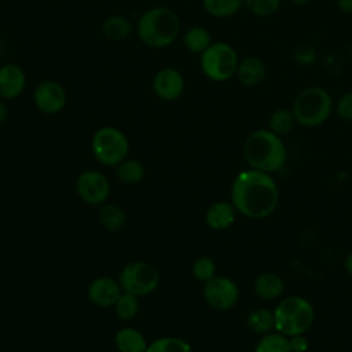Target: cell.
<instances>
[{"mask_svg": "<svg viewBox=\"0 0 352 352\" xmlns=\"http://www.w3.org/2000/svg\"><path fill=\"white\" fill-rule=\"evenodd\" d=\"M279 202L278 184L271 173L249 168L231 184V204L245 217L261 220L271 216Z\"/></svg>", "mask_w": 352, "mask_h": 352, "instance_id": "obj_1", "label": "cell"}, {"mask_svg": "<svg viewBox=\"0 0 352 352\" xmlns=\"http://www.w3.org/2000/svg\"><path fill=\"white\" fill-rule=\"evenodd\" d=\"M242 154L250 168L267 173L280 170L287 158L282 138L270 129L253 131L245 139Z\"/></svg>", "mask_w": 352, "mask_h": 352, "instance_id": "obj_2", "label": "cell"}, {"mask_svg": "<svg viewBox=\"0 0 352 352\" xmlns=\"http://www.w3.org/2000/svg\"><path fill=\"white\" fill-rule=\"evenodd\" d=\"M136 33L144 45L164 48L177 38L180 33V19L172 8L157 6L139 16Z\"/></svg>", "mask_w": 352, "mask_h": 352, "instance_id": "obj_3", "label": "cell"}, {"mask_svg": "<svg viewBox=\"0 0 352 352\" xmlns=\"http://www.w3.org/2000/svg\"><path fill=\"white\" fill-rule=\"evenodd\" d=\"M314 319L315 311L312 304L300 296L283 298L274 309V329L286 337L305 334L312 326Z\"/></svg>", "mask_w": 352, "mask_h": 352, "instance_id": "obj_4", "label": "cell"}, {"mask_svg": "<svg viewBox=\"0 0 352 352\" xmlns=\"http://www.w3.org/2000/svg\"><path fill=\"white\" fill-rule=\"evenodd\" d=\"M292 111L297 124L308 128L319 126L329 120L333 111V99L322 87H307L294 98Z\"/></svg>", "mask_w": 352, "mask_h": 352, "instance_id": "obj_5", "label": "cell"}, {"mask_svg": "<svg viewBox=\"0 0 352 352\" xmlns=\"http://www.w3.org/2000/svg\"><path fill=\"white\" fill-rule=\"evenodd\" d=\"M199 62L204 74L209 80L223 82L235 76L239 59L232 45L224 41H214L201 54Z\"/></svg>", "mask_w": 352, "mask_h": 352, "instance_id": "obj_6", "label": "cell"}, {"mask_svg": "<svg viewBox=\"0 0 352 352\" xmlns=\"http://www.w3.org/2000/svg\"><path fill=\"white\" fill-rule=\"evenodd\" d=\"M95 158L106 166H117L124 161L129 151L128 138L122 131L114 126L99 128L91 142Z\"/></svg>", "mask_w": 352, "mask_h": 352, "instance_id": "obj_7", "label": "cell"}, {"mask_svg": "<svg viewBox=\"0 0 352 352\" xmlns=\"http://www.w3.org/2000/svg\"><path fill=\"white\" fill-rule=\"evenodd\" d=\"M118 282L122 292L140 297L153 293L158 287L160 274L148 263L132 261L122 268Z\"/></svg>", "mask_w": 352, "mask_h": 352, "instance_id": "obj_8", "label": "cell"}, {"mask_svg": "<svg viewBox=\"0 0 352 352\" xmlns=\"http://www.w3.org/2000/svg\"><path fill=\"white\" fill-rule=\"evenodd\" d=\"M204 298L214 309L227 311L239 300V289L236 283L227 276H213L204 285Z\"/></svg>", "mask_w": 352, "mask_h": 352, "instance_id": "obj_9", "label": "cell"}, {"mask_svg": "<svg viewBox=\"0 0 352 352\" xmlns=\"http://www.w3.org/2000/svg\"><path fill=\"white\" fill-rule=\"evenodd\" d=\"M76 191L84 202L89 205H100L110 194V183L103 173L98 170H85L76 180Z\"/></svg>", "mask_w": 352, "mask_h": 352, "instance_id": "obj_10", "label": "cell"}, {"mask_svg": "<svg viewBox=\"0 0 352 352\" xmlns=\"http://www.w3.org/2000/svg\"><path fill=\"white\" fill-rule=\"evenodd\" d=\"M33 103L44 114H56L66 104V91L58 81L44 80L33 91Z\"/></svg>", "mask_w": 352, "mask_h": 352, "instance_id": "obj_11", "label": "cell"}, {"mask_svg": "<svg viewBox=\"0 0 352 352\" xmlns=\"http://www.w3.org/2000/svg\"><path fill=\"white\" fill-rule=\"evenodd\" d=\"M153 91L158 99L173 102L184 91V77L175 67H162L153 78Z\"/></svg>", "mask_w": 352, "mask_h": 352, "instance_id": "obj_12", "label": "cell"}, {"mask_svg": "<svg viewBox=\"0 0 352 352\" xmlns=\"http://www.w3.org/2000/svg\"><path fill=\"white\" fill-rule=\"evenodd\" d=\"M87 294L94 305L111 307L122 294V287L116 279L110 276H100L89 283Z\"/></svg>", "mask_w": 352, "mask_h": 352, "instance_id": "obj_13", "label": "cell"}, {"mask_svg": "<svg viewBox=\"0 0 352 352\" xmlns=\"http://www.w3.org/2000/svg\"><path fill=\"white\" fill-rule=\"evenodd\" d=\"M26 88V74L21 66L8 62L0 66V99L18 98Z\"/></svg>", "mask_w": 352, "mask_h": 352, "instance_id": "obj_14", "label": "cell"}, {"mask_svg": "<svg viewBox=\"0 0 352 352\" xmlns=\"http://www.w3.org/2000/svg\"><path fill=\"white\" fill-rule=\"evenodd\" d=\"M265 63L258 56H246L239 60L235 76L242 85L254 87L265 78Z\"/></svg>", "mask_w": 352, "mask_h": 352, "instance_id": "obj_15", "label": "cell"}, {"mask_svg": "<svg viewBox=\"0 0 352 352\" xmlns=\"http://www.w3.org/2000/svg\"><path fill=\"white\" fill-rule=\"evenodd\" d=\"M236 217V209L231 202L219 201L209 206L205 214V221L209 228L216 231H223L231 227Z\"/></svg>", "mask_w": 352, "mask_h": 352, "instance_id": "obj_16", "label": "cell"}, {"mask_svg": "<svg viewBox=\"0 0 352 352\" xmlns=\"http://www.w3.org/2000/svg\"><path fill=\"white\" fill-rule=\"evenodd\" d=\"M253 290L258 298L271 301L283 294L285 282L282 276L275 272H263L256 276L253 282Z\"/></svg>", "mask_w": 352, "mask_h": 352, "instance_id": "obj_17", "label": "cell"}, {"mask_svg": "<svg viewBox=\"0 0 352 352\" xmlns=\"http://www.w3.org/2000/svg\"><path fill=\"white\" fill-rule=\"evenodd\" d=\"M114 344L120 352H146L148 346L144 336L132 327L120 329L116 333Z\"/></svg>", "mask_w": 352, "mask_h": 352, "instance_id": "obj_18", "label": "cell"}, {"mask_svg": "<svg viewBox=\"0 0 352 352\" xmlns=\"http://www.w3.org/2000/svg\"><path fill=\"white\" fill-rule=\"evenodd\" d=\"M132 32V23L122 15H111L104 19L102 25V33L106 38L118 41L124 40Z\"/></svg>", "mask_w": 352, "mask_h": 352, "instance_id": "obj_19", "label": "cell"}, {"mask_svg": "<svg viewBox=\"0 0 352 352\" xmlns=\"http://www.w3.org/2000/svg\"><path fill=\"white\" fill-rule=\"evenodd\" d=\"M184 47L194 54H202L213 41L208 29L204 26H192L183 36Z\"/></svg>", "mask_w": 352, "mask_h": 352, "instance_id": "obj_20", "label": "cell"}, {"mask_svg": "<svg viewBox=\"0 0 352 352\" xmlns=\"http://www.w3.org/2000/svg\"><path fill=\"white\" fill-rule=\"evenodd\" d=\"M100 224L111 232L122 230L126 224V213L114 204H106L99 212Z\"/></svg>", "mask_w": 352, "mask_h": 352, "instance_id": "obj_21", "label": "cell"}, {"mask_svg": "<svg viewBox=\"0 0 352 352\" xmlns=\"http://www.w3.org/2000/svg\"><path fill=\"white\" fill-rule=\"evenodd\" d=\"M296 124L297 121L293 111L287 109H276L268 117V129L278 136L290 133Z\"/></svg>", "mask_w": 352, "mask_h": 352, "instance_id": "obj_22", "label": "cell"}, {"mask_svg": "<svg viewBox=\"0 0 352 352\" xmlns=\"http://www.w3.org/2000/svg\"><path fill=\"white\" fill-rule=\"evenodd\" d=\"M246 324L250 331L256 334H267L274 329V311L267 308H257L249 312Z\"/></svg>", "mask_w": 352, "mask_h": 352, "instance_id": "obj_23", "label": "cell"}, {"mask_svg": "<svg viewBox=\"0 0 352 352\" xmlns=\"http://www.w3.org/2000/svg\"><path fill=\"white\" fill-rule=\"evenodd\" d=\"M205 11L214 18L235 15L245 4V0H202Z\"/></svg>", "mask_w": 352, "mask_h": 352, "instance_id": "obj_24", "label": "cell"}, {"mask_svg": "<svg viewBox=\"0 0 352 352\" xmlns=\"http://www.w3.org/2000/svg\"><path fill=\"white\" fill-rule=\"evenodd\" d=\"M117 177L126 184H136L144 177V166L135 158H125L117 165Z\"/></svg>", "mask_w": 352, "mask_h": 352, "instance_id": "obj_25", "label": "cell"}, {"mask_svg": "<svg viewBox=\"0 0 352 352\" xmlns=\"http://www.w3.org/2000/svg\"><path fill=\"white\" fill-rule=\"evenodd\" d=\"M254 352H292L289 337L278 331L263 334L254 346Z\"/></svg>", "mask_w": 352, "mask_h": 352, "instance_id": "obj_26", "label": "cell"}, {"mask_svg": "<svg viewBox=\"0 0 352 352\" xmlns=\"http://www.w3.org/2000/svg\"><path fill=\"white\" fill-rule=\"evenodd\" d=\"M146 352H192L187 341L179 337H162L153 341Z\"/></svg>", "mask_w": 352, "mask_h": 352, "instance_id": "obj_27", "label": "cell"}, {"mask_svg": "<svg viewBox=\"0 0 352 352\" xmlns=\"http://www.w3.org/2000/svg\"><path fill=\"white\" fill-rule=\"evenodd\" d=\"M116 314L122 320H129L136 316L139 311V300L138 296L122 292V294L118 297V300L114 304Z\"/></svg>", "mask_w": 352, "mask_h": 352, "instance_id": "obj_28", "label": "cell"}, {"mask_svg": "<svg viewBox=\"0 0 352 352\" xmlns=\"http://www.w3.org/2000/svg\"><path fill=\"white\" fill-rule=\"evenodd\" d=\"M249 12L257 16H270L279 10L280 0H245Z\"/></svg>", "mask_w": 352, "mask_h": 352, "instance_id": "obj_29", "label": "cell"}, {"mask_svg": "<svg viewBox=\"0 0 352 352\" xmlns=\"http://www.w3.org/2000/svg\"><path fill=\"white\" fill-rule=\"evenodd\" d=\"M192 274L198 280L205 283L216 276V263L208 256L198 257L192 264Z\"/></svg>", "mask_w": 352, "mask_h": 352, "instance_id": "obj_30", "label": "cell"}, {"mask_svg": "<svg viewBox=\"0 0 352 352\" xmlns=\"http://www.w3.org/2000/svg\"><path fill=\"white\" fill-rule=\"evenodd\" d=\"M336 113L342 121H352V92H345L338 98Z\"/></svg>", "mask_w": 352, "mask_h": 352, "instance_id": "obj_31", "label": "cell"}, {"mask_svg": "<svg viewBox=\"0 0 352 352\" xmlns=\"http://www.w3.org/2000/svg\"><path fill=\"white\" fill-rule=\"evenodd\" d=\"M294 60L300 65H309L315 60L316 58V52L315 50L309 45V44H302V45H298L296 50H294Z\"/></svg>", "mask_w": 352, "mask_h": 352, "instance_id": "obj_32", "label": "cell"}, {"mask_svg": "<svg viewBox=\"0 0 352 352\" xmlns=\"http://www.w3.org/2000/svg\"><path fill=\"white\" fill-rule=\"evenodd\" d=\"M289 344H290V351L292 352H307L309 342L308 338L304 334H297L289 337Z\"/></svg>", "mask_w": 352, "mask_h": 352, "instance_id": "obj_33", "label": "cell"}, {"mask_svg": "<svg viewBox=\"0 0 352 352\" xmlns=\"http://www.w3.org/2000/svg\"><path fill=\"white\" fill-rule=\"evenodd\" d=\"M337 8L344 12H352V0H337Z\"/></svg>", "mask_w": 352, "mask_h": 352, "instance_id": "obj_34", "label": "cell"}, {"mask_svg": "<svg viewBox=\"0 0 352 352\" xmlns=\"http://www.w3.org/2000/svg\"><path fill=\"white\" fill-rule=\"evenodd\" d=\"M4 99H0V124H3L8 116V107L3 102Z\"/></svg>", "mask_w": 352, "mask_h": 352, "instance_id": "obj_35", "label": "cell"}, {"mask_svg": "<svg viewBox=\"0 0 352 352\" xmlns=\"http://www.w3.org/2000/svg\"><path fill=\"white\" fill-rule=\"evenodd\" d=\"M344 267H345V271L352 276V252L345 257Z\"/></svg>", "mask_w": 352, "mask_h": 352, "instance_id": "obj_36", "label": "cell"}, {"mask_svg": "<svg viewBox=\"0 0 352 352\" xmlns=\"http://www.w3.org/2000/svg\"><path fill=\"white\" fill-rule=\"evenodd\" d=\"M290 1L296 6H302V4H307L309 0H290Z\"/></svg>", "mask_w": 352, "mask_h": 352, "instance_id": "obj_37", "label": "cell"}, {"mask_svg": "<svg viewBox=\"0 0 352 352\" xmlns=\"http://www.w3.org/2000/svg\"><path fill=\"white\" fill-rule=\"evenodd\" d=\"M0 56H1V51H0Z\"/></svg>", "mask_w": 352, "mask_h": 352, "instance_id": "obj_38", "label": "cell"}]
</instances>
